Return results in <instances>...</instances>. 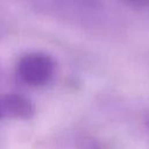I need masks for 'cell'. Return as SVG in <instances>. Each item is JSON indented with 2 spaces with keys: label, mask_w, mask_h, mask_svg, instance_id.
Wrapping results in <instances>:
<instances>
[{
  "label": "cell",
  "mask_w": 149,
  "mask_h": 149,
  "mask_svg": "<svg viewBox=\"0 0 149 149\" xmlns=\"http://www.w3.org/2000/svg\"><path fill=\"white\" fill-rule=\"evenodd\" d=\"M144 125H146V128H147L148 132H149V114H147L146 118H144Z\"/></svg>",
  "instance_id": "cell-4"
},
{
  "label": "cell",
  "mask_w": 149,
  "mask_h": 149,
  "mask_svg": "<svg viewBox=\"0 0 149 149\" xmlns=\"http://www.w3.org/2000/svg\"><path fill=\"white\" fill-rule=\"evenodd\" d=\"M125 3L136 7V8H144L149 7V0H122Z\"/></svg>",
  "instance_id": "cell-3"
},
{
  "label": "cell",
  "mask_w": 149,
  "mask_h": 149,
  "mask_svg": "<svg viewBox=\"0 0 149 149\" xmlns=\"http://www.w3.org/2000/svg\"><path fill=\"white\" fill-rule=\"evenodd\" d=\"M0 111L2 119L27 120L30 119L35 108L33 102L22 94L10 93L0 97Z\"/></svg>",
  "instance_id": "cell-2"
},
{
  "label": "cell",
  "mask_w": 149,
  "mask_h": 149,
  "mask_svg": "<svg viewBox=\"0 0 149 149\" xmlns=\"http://www.w3.org/2000/svg\"><path fill=\"white\" fill-rule=\"evenodd\" d=\"M0 120H2V116H1V111H0Z\"/></svg>",
  "instance_id": "cell-5"
},
{
  "label": "cell",
  "mask_w": 149,
  "mask_h": 149,
  "mask_svg": "<svg viewBox=\"0 0 149 149\" xmlns=\"http://www.w3.org/2000/svg\"><path fill=\"white\" fill-rule=\"evenodd\" d=\"M16 72L20 80L24 84L35 87L43 86L54 76L55 62L47 54L29 52L19 59Z\"/></svg>",
  "instance_id": "cell-1"
}]
</instances>
